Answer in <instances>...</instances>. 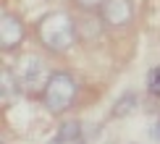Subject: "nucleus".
<instances>
[{
  "instance_id": "obj_12",
  "label": "nucleus",
  "mask_w": 160,
  "mask_h": 144,
  "mask_svg": "<svg viewBox=\"0 0 160 144\" xmlns=\"http://www.w3.org/2000/svg\"><path fill=\"white\" fill-rule=\"evenodd\" d=\"M50 144H79V142H68V139H61V136H55Z\"/></svg>"
},
{
  "instance_id": "obj_2",
  "label": "nucleus",
  "mask_w": 160,
  "mask_h": 144,
  "mask_svg": "<svg viewBox=\"0 0 160 144\" xmlns=\"http://www.w3.org/2000/svg\"><path fill=\"white\" fill-rule=\"evenodd\" d=\"M76 94H79L76 79L71 74H66V71H55V74H50L48 84H45V89H42V105H45L48 113L63 115L66 110L74 108Z\"/></svg>"
},
{
  "instance_id": "obj_5",
  "label": "nucleus",
  "mask_w": 160,
  "mask_h": 144,
  "mask_svg": "<svg viewBox=\"0 0 160 144\" xmlns=\"http://www.w3.org/2000/svg\"><path fill=\"white\" fill-rule=\"evenodd\" d=\"M134 21V5L131 0H105L102 3V24L121 29Z\"/></svg>"
},
{
  "instance_id": "obj_3",
  "label": "nucleus",
  "mask_w": 160,
  "mask_h": 144,
  "mask_svg": "<svg viewBox=\"0 0 160 144\" xmlns=\"http://www.w3.org/2000/svg\"><path fill=\"white\" fill-rule=\"evenodd\" d=\"M13 74H16V81H18V87H21V92H26V94H42L45 84H48V79H50L48 65H45V60L37 58V55L18 58V63L13 65Z\"/></svg>"
},
{
  "instance_id": "obj_9",
  "label": "nucleus",
  "mask_w": 160,
  "mask_h": 144,
  "mask_svg": "<svg viewBox=\"0 0 160 144\" xmlns=\"http://www.w3.org/2000/svg\"><path fill=\"white\" fill-rule=\"evenodd\" d=\"M147 89H150V94L160 97V68H152V71H150V76H147Z\"/></svg>"
},
{
  "instance_id": "obj_11",
  "label": "nucleus",
  "mask_w": 160,
  "mask_h": 144,
  "mask_svg": "<svg viewBox=\"0 0 160 144\" xmlns=\"http://www.w3.org/2000/svg\"><path fill=\"white\" fill-rule=\"evenodd\" d=\"M152 136H155V139L160 142V118H158V123H155V126H152Z\"/></svg>"
},
{
  "instance_id": "obj_6",
  "label": "nucleus",
  "mask_w": 160,
  "mask_h": 144,
  "mask_svg": "<svg viewBox=\"0 0 160 144\" xmlns=\"http://www.w3.org/2000/svg\"><path fill=\"white\" fill-rule=\"evenodd\" d=\"M16 92L21 94V87H18L16 81V74H13V68L5 65L3 71H0V94H3V102H13V97H16Z\"/></svg>"
},
{
  "instance_id": "obj_4",
  "label": "nucleus",
  "mask_w": 160,
  "mask_h": 144,
  "mask_svg": "<svg viewBox=\"0 0 160 144\" xmlns=\"http://www.w3.org/2000/svg\"><path fill=\"white\" fill-rule=\"evenodd\" d=\"M24 37H26L24 21L18 16H13V13H3L0 16V50L3 52L16 50L24 42Z\"/></svg>"
},
{
  "instance_id": "obj_1",
  "label": "nucleus",
  "mask_w": 160,
  "mask_h": 144,
  "mask_svg": "<svg viewBox=\"0 0 160 144\" xmlns=\"http://www.w3.org/2000/svg\"><path fill=\"white\" fill-rule=\"evenodd\" d=\"M37 39L45 50L61 55V52H68L79 42V31H76V24L68 13L50 11L37 21Z\"/></svg>"
},
{
  "instance_id": "obj_10",
  "label": "nucleus",
  "mask_w": 160,
  "mask_h": 144,
  "mask_svg": "<svg viewBox=\"0 0 160 144\" xmlns=\"http://www.w3.org/2000/svg\"><path fill=\"white\" fill-rule=\"evenodd\" d=\"M74 3L79 8H84V11H95V8H102L105 0H74Z\"/></svg>"
},
{
  "instance_id": "obj_7",
  "label": "nucleus",
  "mask_w": 160,
  "mask_h": 144,
  "mask_svg": "<svg viewBox=\"0 0 160 144\" xmlns=\"http://www.w3.org/2000/svg\"><path fill=\"white\" fill-rule=\"evenodd\" d=\"M58 136L68 142H82V123L79 121H66L61 128H58Z\"/></svg>"
},
{
  "instance_id": "obj_8",
  "label": "nucleus",
  "mask_w": 160,
  "mask_h": 144,
  "mask_svg": "<svg viewBox=\"0 0 160 144\" xmlns=\"http://www.w3.org/2000/svg\"><path fill=\"white\" fill-rule=\"evenodd\" d=\"M134 105H137V94H134V92H129V94H123L121 100H118L116 110H113V115H116V118H121V115H129L131 110H134Z\"/></svg>"
}]
</instances>
